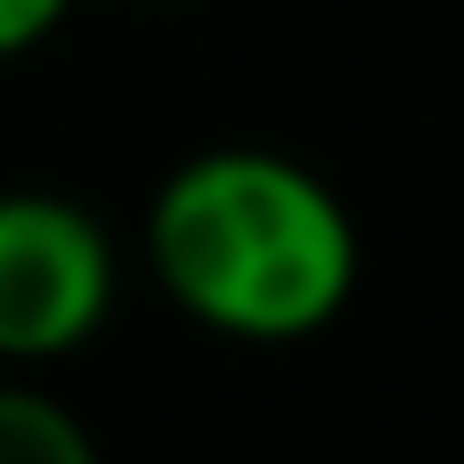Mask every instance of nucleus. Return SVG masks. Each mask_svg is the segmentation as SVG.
<instances>
[{
  "label": "nucleus",
  "mask_w": 464,
  "mask_h": 464,
  "mask_svg": "<svg viewBox=\"0 0 464 464\" xmlns=\"http://www.w3.org/2000/svg\"><path fill=\"white\" fill-rule=\"evenodd\" d=\"M147 269L212 334L302 343L359 294V220L277 147H204L147 204Z\"/></svg>",
  "instance_id": "f257e3e1"
},
{
  "label": "nucleus",
  "mask_w": 464,
  "mask_h": 464,
  "mask_svg": "<svg viewBox=\"0 0 464 464\" xmlns=\"http://www.w3.org/2000/svg\"><path fill=\"white\" fill-rule=\"evenodd\" d=\"M114 285H122V261L90 204L49 188L0 196V359L8 367H49L82 351L106 326Z\"/></svg>",
  "instance_id": "f03ea898"
},
{
  "label": "nucleus",
  "mask_w": 464,
  "mask_h": 464,
  "mask_svg": "<svg viewBox=\"0 0 464 464\" xmlns=\"http://www.w3.org/2000/svg\"><path fill=\"white\" fill-rule=\"evenodd\" d=\"M0 464H98V440L57 392L0 383Z\"/></svg>",
  "instance_id": "7ed1b4c3"
},
{
  "label": "nucleus",
  "mask_w": 464,
  "mask_h": 464,
  "mask_svg": "<svg viewBox=\"0 0 464 464\" xmlns=\"http://www.w3.org/2000/svg\"><path fill=\"white\" fill-rule=\"evenodd\" d=\"M65 8H73V0H0V57L41 49V41L65 24Z\"/></svg>",
  "instance_id": "20e7f679"
}]
</instances>
